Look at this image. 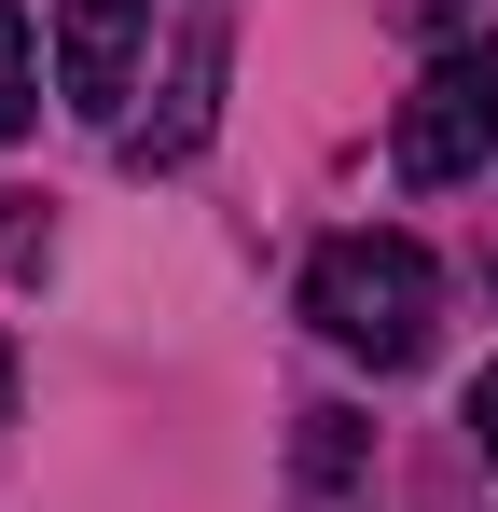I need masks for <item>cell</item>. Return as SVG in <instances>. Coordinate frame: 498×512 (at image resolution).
Returning <instances> with one entry per match:
<instances>
[{
	"instance_id": "cell-5",
	"label": "cell",
	"mask_w": 498,
	"mask_h": 512,
	"mask_svg": "<svg viewBox=\"0 0 498 512\" xmlns=\"http://www.w3.org/2000/svg\"><path fill=\"white\" fill-rule=\"evenodd\" d=\"M291 485H360V416H305V443H291Z\"/></svg>"
},
{
	"instance_id": "cell-9",
	"label": "cell",
	"mask_w": 498,
	"mask_h": 512,
	"mask_svg": "<svg viewBox=\"0 0 498 512\" xmlns=\"http://www.w3.org/2000/svg\"><path fill=\"white\" fill-rule=\"evenodd\" d=\"M402 14H471V0H402Z\"/></svg>"
},
{
	"instance_id": "cell-8",
	"label": "cell",
	"mask_w": 498,
	"mask_h": 512,
	"mask_svg": "<svg viewBox=\"0 0 498 512\" xmlns=\"http://www.w3.org/2000/svg\"><path fill=\"white\" fill-rule=\"evenodd\" d=\"M0 416H14V333H0Z\"/></svg>"
},
{
	"instance_id": "cell-6",
	"label": "cell",
	"mask_w": 498,
	"mask_h": 512,
	"mask_svg": "<svg viewBox=\"0 0 498 512\" xmlns=\"http://www.w3.org/2000/svg\"><path fill=\"white\" fill-rule=\"evenodd\" d=\"M28 14H14V0H0V139H14V125H28Z\"/></svg>"
},
{
	"instance_id": "cell-4",
	"label": "cell",
	"mask_w": 498,
	"mask_h": 512,
	"mask_svg": "<svg viewBox=\"0 0 498 512\" xmlns=\"http://www.w3.org/2000/svg\"><path fill=\"white\" fill-rule=\"evenodd\" d=\"M208 111H222V28H194V42L166 56V111L125 125V167H180V153L208 139Z\"/></svg>"
},
{
	"instance_id": "cell-7",
	"label": "cell",
	"mask_w": 498,
	"mask_h": 512,
	"mask_svg": "<svg viewBox=\"0 0 498 512\" xmlns=\"http://www.w3.org/2000/svg\"><path fill=\"white\" fill-rule=\"evenodd\" d=\"M471 443H485V457H498V374H485V388H471Z\"/></svg>"
},
{
	"instance_id": "cell-3",
	"label": "cell",
	"mask_w": 498,
	"mask_h": 512,
	"mask_svg": "<svg viewBox=\"0 0 498 512\" xmlns=\"http://www.w3.org/2000/svg\"><path fill=\"white\" fill-rule=\"evenodd\" d=\"M139 42H153V0H56V84H70V111H125L139 97Z\"/></svg>"
},
{
	"instance_id": "cell-2",
	"label": "cell",
	"mask_w": 498,
	"mask_h": 512,
	"mask_svg": "<svg viewBox=\"0 0 498 512\" xmlns=\"http://www.w3.org/2000/svg\"><path fill=\"white\" fill-rule=\"evenodd\" d=\"M388 153H402L415 194H443V180H471V167L498 153V28H485V42H443V56L415 70L402 139H388Z\"/></svg>"
},
{
	"instance_id": "cell-1",
	"label": "cell",
	"mask_w": 498,
	"mask_h": 512,
	"mask_svg": "<svg viewBox=\"0 0 498 512\" xmlns=\"http://www.w3.org/2000/svg\"><path fill=\"white\" fill-rule=\"evenodd\" d=\"M429 305H443V277L415 236H332L305 263V319H319L346 360H374V374H402L415 346H429Z\"/></svg>"
}]
</instances>
